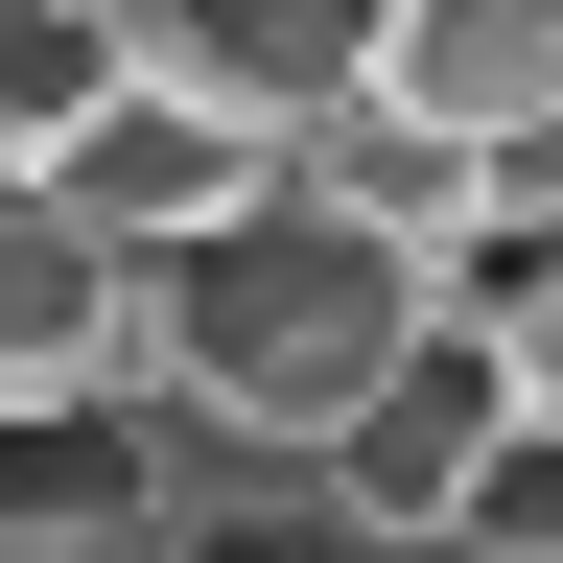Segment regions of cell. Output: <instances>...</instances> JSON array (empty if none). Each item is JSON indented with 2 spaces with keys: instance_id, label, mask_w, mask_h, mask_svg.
Returning a JSON list of instances; mask_svg holds the SVG:
<instances>
[{
  "instance_id": "cell-2",
  "label": "cell",
  "mask_w": 563,
  "mask_h": 563,
  "mask_svg": "<svg viewBox=\"0 0 563 563\" xmlns=\"http://www.w3.org/2000/svg\"><path fill=\"white\" fill-rule=\"evenodd\" d=\"M141 399V258L47 165H0V422H95Z\"/></svg>"
},
{
  "instance_id": "cell-1",
  "label": "cell",
  "mask_w": 563,
  "mask_h": 563,
  "mask_svg": "<svg viewBox=\"0 0 563 563\" xmlns=\"http://www.w3.org/2000/svg\"><path fill=\"white\" fill-rule=\"evenodd\" d=\"M422 282L399 235H352V211H235V235L141 258V422H165V470H329L352 399L422 352Z\"/></svg>"
},
{
  "instance_id": "cell-5",
  "label": "cell",
  "mask_w": 563,
  "mask_h": 563,
  "mask_svg": "<svg viewBox=\"0 0 563 563\" xmlns=\"http://www.w3.org/2000/svg\"><path fill=\"white\" fill-rule=\"evenodd\" d=\"M141 70L211 118H258V141H306L329 95H376V0H118Z\"/></svg>"
},
{
  "instance_id": "cell-8",
  "label": "cell",
  "mask_w": 563,
  "mask_h": 563,
  "mask_svg": "<svg viewBox=\"0 0 563 563\" xmlns=\"http://www.w3.org/2000/svg\"><path fill=\"white\" fill-rule=\"evenodd\" d=\"M118 95H141V24H118V0H0V165L95 141Z\"/></svg>"
},
{
  "instance_id": "cell-10",
  "label": "cell",
  "mask_w": 563,
  "mask_h": 563,
  "mask_svg": "<svg viewBox=\"0 0 563 563\" xmlns=\"http://www.w3.org/2000/svg\"><path fill=\"white\" fill-rule=\"evenodd\" d=\"M0 563H188V493H95V517H0Z\"/></svg>"
},
{
  "instance_id": "cell-9",
  "label": "cell",
  "mask_w": 563,
  "mask_h": 563,
  "mask_svg": "<svg viewBox=\"0 0 563 563\" xmlns=\"http://www.w3.org/2000/svg\"><path fill=\"white\" fill-rule=\"evenodd\" d=\"M446 306L493 329V376H517L563 422V211H470V258H446Z\"/></svg>"
},
{
  "instance_id": "cell-6",
  "label": "cell",
  "mask_w": 563,
  "mask_h": 563,
  "mask_svg": "<svg viewBox=\"0 0 563 563\" xmlns=\"http://www.w3.org/2000/svg\"><path fill=\"white\" fill-rule=\"evenodd\" d=\"M376 95L446 118L470 165H517V141L563 118V0H376Z\"/></svg>"
},
{
  "instance_id": "cell-4",
  "label": "cell",
  "mask_w": 563,
  "mask_h": 563,
  "mask_svg": "<svg viewBox=\"0 0 563 563\" xmlns=\"http://www.w3.org/2000/svg\"><path fill=\"white\" fill-rule=\"evenodd\" d=\"M47 188L95 211L118 258H188V235H235V211H282V141H258V118H211V95H165V70H141V95H118L95 141H47Z\"/></svg>"
},
{
  "instance_id": "cell-3",
  "label": "cell",
  "mask_w": 563,
  "mask_h": 563,
  "mask_svg": "<svg viewBox=\"0 0 563 563\" xmlns=\"http://www.w3.org/2000/svg\"><path fill=\"white\" fill-rule=\"evenodd\" d=\"M493 446H517V376H493V329H470V306H422V352L352 399L329 493H352L399 563H446V540H470V493H493Z\"/></svg>"
},
{
  "instance_id": "cell-7",
  "label": "cell",
  "mask_w": 563,
  "mask_h": 563,
  "mask_svg": "<svg viewBox=\"0 0 563 563\" xmlns=\"http://www.w3.org/2000/svg\"><path fill=\"white\" fill-rule=\"evenodd\" d=\"M282 188H306V211H352V235H399L422 282H446V258H470V211H493V165H470L446 118H399V95H329L306 141H282Z\"/></svg>"
}]
</instances>
